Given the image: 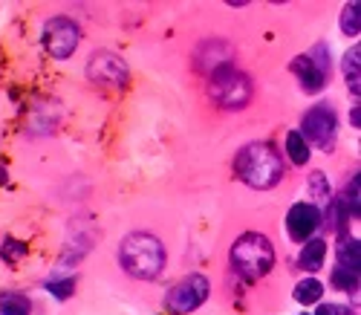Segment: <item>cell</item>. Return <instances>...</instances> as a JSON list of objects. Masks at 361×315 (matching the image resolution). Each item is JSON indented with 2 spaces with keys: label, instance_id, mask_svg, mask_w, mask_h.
Here are the masks:
<instances>
[{
  "label": "cell",
  "instance_id": "26",
  "mask_svg": "<svg viewBox=\"0 0 361 315\" xmlns=\"http://www.w3.org/2000/svg\"><path fill=\"white\" fill-rule=\"evenodd\" d=\"M350 121H353V128H358V124H361V107H358V105H353V113H350Z\"/></svg>",
  "mask_w": 361,
  "mask_h": 315
},
{
  "label": "cell",
  "instance_id": "18",
  "mask_svg": "<svg viewBox=\"0 0 361 315\" xmlns=\"http://www.w3.org/2000/svg\"><path fill=\"white\" fill-rule=\"evenodd\" d=\"M32 304L20 292H0V315H29Z\"/></svg>",
  "mask_w": 361,
  "mask_h": 315
},
{
  "label": "cell",
  "instance_id": "23",
  "mask_svg": "<svg viewBox=\"0 0 361 315\" xmlns=\"http://www.w3.org/2000/svg\"><path fill=\"white\" fill-rule=\"evenodd\" d=\"M338 203H341V208L347 211V217H350V220H355V217H358V174L347 182L344 197H338Z\"/></svg>",
  "mask_w": 361,
  "mask_h": 315
},
{
  "label": "cell",
  "instance_id": "21",
  "mask_svg": "<svg viewBox=\"0 0 361 315\" xmlns=\"http://www.w3.org/2000/svg\"><path fill=\"white\" fill-rule=\"evenodd\" d=\"M47 292H49L52 298H58V301L73 298V292H75V278H73V275H64V278H49V280H47Z\"/></svg>",
  "mask_w": 361,
  "mask_h": 315
},
{
  "label": "cell",
  "instance_id": "3",
  "mask_svg": "<svg viewBox=\"0 0 361 315\" xmlns=\"http://www.w3.org/2000/svg\"><path fill=\"white\" fill-rule=\"evenodd\" d=\"M228 263L243 280L255 283V280H260V278H266L269 272H272L275 246L263 232H243L228 249Z\"/></svg>",
  "mask_w": 361,
  "mask_h": 315
},
{
  "label": "cell",
  "instance_id": "20",
  "mask_svg": "<svg viewBox=\"0 0 361 315\" xmlns=\"http://www.w3.org/2000/svg\"><path fill=\"white\" fill-rule=\"evenodd\" d=\"M310 194L318 203H326V206H329V200H333V185H329V179H326L324 171H312L310 174Z\"/></svg>",
  "mask_w": 361,
  "mask_h": 315
},
{
  "label": "cell",
  "instance_id": "7",
  "mask_svg": "<svg viewBox=\"0 0 361 315\" xmlns=\"http://www.w3.org/2000/svg\"><path fill=\"white\" fill-rule=\"evenodd\" d=\"M41 44L44 49L58 58V61H64L70 58L78 44H81V26L73 20V18H64V15H58V18H49L41 29Z\"/></svg>",
  "mask_w": 361,
  "mask_h": 315
},
{
  "label": "cell",
  "instance_id": "12",
  "mask_svg": "<svg viewBox=\"0 0 361 315\" xmlns=\"http://www.w3.org/2000/svg\"><path fill=\"white\" fill-rule=\"evenodd\" d=\"M324 261H326V240H324V237H312V240H307L304 249H300V255H298L300 269H307V272H318V269H324Z\"/></svg>",
  "mask_w": 361,
  "mask_h": 315
},
{
  "label": "cell",
  "instance_id": "4",
  "mask_svg": "<svg viewBox=\"0 0 361 315\" xmlns=\"http://www.w3.org/2000/svg\"><path fill=\"white\" fill-rule=\"evenodd\" d=\"M208 96L223 110H246L255 99V84L243 70H237L234 64H226L217 73L208 76Z\"/></svg>",
  "mask_w": 361,
  "mask_h": 315
},
{
  "label": "cell",
  "instance_id": "10",
  "mask_svg": "<svg viewBox=\"0 0 361 315\" xmlns=\"http://www.w3.org/2000/svg\"><path fill=\"white\" fill-rule=\"evenodd\" d=\"M226 64H234V47L220 41V38H212V41H205L200 49H197V58H194V67L197 73L202 76H212L217 73L220 67Z\"/></svg>",
  "mask_w": 361,
  "mask_h": 315
},
{
  "label": "cell",
  "instance_id": "2",
  "mask_svg": "<svg viewBox=\"0 0 361 315\" xmlns=\"http://www.w3.org/2000/svg\"><path fill=\"white\" fill-rule=\"evenodd\" d=\"M165 243L150 232H130L118 246V263L136 280H154L165 269Z\"/></svg>",
  "mask_w": 361,
  "mask_h": 315
},
{
  "label": "cell",
  "instance_id": "16",
  "mask_svg": "<svg viewBox=\"0 0 361 315\" xmlns=\"http://www.w3.org/2000/svg\"><path fill=\"white\" fill-rule=\"evenodd\" d=\"M286 156H289V162L292 165H298V168H304V165H310V145H307V139L300 136L298 131H289L286 133Z\"/></svg>",
  "mask_w": 361,
  "mask_h": 315
},
{
  "label": "cell",
  "instance_id": "6",
  "mask_svg": "<svg viewBox=\"0 0 361 315\" xmlns=\"http://www.w3.org/2000/svg\"><path fill=\"white\" fill-rule=\"evenodd\" d=\"M208 295H212V280H208L205 275H200V272H194V275L179 278L168 290L165 309L171 315H188V312H197L208 301Z\"/></svg>",
  "mask_w": 361,
  "mask_h": 315
},
{
  "label": "cell",
  "instance_id": "8",
  "mask_svg": "<svg viewBox=\"0 0 361 315\" xmlns=\"http://www.w3.org/2000/svg\"><path fill=\"white\" fill-rule=\"evenodd\" d=\"M84 73H87V78L93 81V84H99V87H113V90H122V87H128V81H130V70H128V64H125V58L116 55V52H110V49H99V52L90 55Z\"/></svg>",
  "mask_w": 361,
  "mask_h": 315
},
{
  "label": "cell",
  "instance_id": "17",
  "mask_svg": "<svg viewBox=\"0 0 361 315\" xmlns=\"http://www.w3.org/2000/svg\"><path fill=\"white\" fill-rule=\"evenodd\" d=\"M329 283H333V290L338 292H350L355 295L358 292V272L355 269H344V266H333V275H329Z\"/></svg>",
  "mask_w": 361,
  "mask_h": 315
},
{
  "label": "cell",
  "instance_id": "13",
  "mask_svg": "<svg viewBox=\"0 0 361 315\" xmlns=\"http://www.w3.org/2000/svg\"><path fill=\"white\" fill-rule=\"evenodd\" d=\"M358 67H361V47L355 44L347 55H344V61H341V70H344V81H347V90L353 93V99H358V93H361V76H358Z\"/></svg>",
  "mask_w": 361,
  "mask_h": 315
},
{
  "label": "cell",
  "instance_id": "27",
  "mask_svg": "<svg viewBox=\"0 0 361 315\" xmlns=\"http://www.w3.org/2000/svg\"><path fill=\"white\" fill-rule=\"evenodd\" d=\"M6 179H9V174H6V168H4V165H0V188L6 185Z\"/></svg>",
  "mask_w": 361,
  "mask_h": 315
},
{
  "label": "cell",
  "instance_id": "1",
  "mask_svg": "<svg viewBox=\"0 0 361 315\" xmlns=\"http://www.w3.org/2000/svg\"><path fill=\"white\" fill-rule=\"evenodd\" d=\"M234 177L255 188V191H269V188L281 185V179L286 177L283 160H281V150L272 142H249L237 150L234 156Z\"/></svg>",
  "mask_w": 361,
  "mask_h": 315
},
{
  "label": "cell",
  "instance_id": "15",
  "mask_svg": "<svg viewBox=\"0 0 361 315\" xmlns=\"http://www.w3.org/2000/svg\"><path fill=\"white\" fill-rule=\"evenodd\" d=\"M336 263L338 266H344V269H355L358 272V266H361V246H358V237H341L338 240V246H336Z\"/></svg>",
  "mask_w": 361,
  "mask_h": 315
},
{
  "label": "cell",
  "instance_id": "14",
  "mask_svg": "<svg viewBox=\"0 0 361 315\" xmlns=\"http://www.w3.org/2000/svg\"><path fill=\"white\" fill-rule=\"evenodd\" d=\"M324 290H326V287H324L318 278H304V280H298V283H295L292 298H295L298 304H304V307H312V304H321Z\"/></svg>",
  "mask_w": 361,
  "mask_h": 315
},
{
  "label": "cell",
  "instance_id": "28",
  "mask_svg": "<svg viewBox=\"0 0 361 315\" xmlns=\"http://www.w3.org/2000/svg\"><path fill=\"white\" fill-rule=\"evenodd\" d=\"M347 315H358V312H355V309H350V312H347Z\"/></svg>",
  "mask_w": 361,
  "mask_h": 315
},
{
  "label": "cell",
  "instance_id": "19",
  "mask_svg": "<svg viewBox=\"0 0 361 315\" xmlns=\"http://www.w3.org/2000/svg\"><path fill=\"white\" fill-rule=\"evenodd\" d=\"M338 26H341V32L347 38H355L358 35V29H361V4H358V0H353V4L344 6L341 18H338Z\"/></svg>",
  "mask_w": 361,
  "mask_h": 315
},
{
  "label": "cell",
  "instance_id": "22",
  "mask_svg": "<svg viewBox=\"0 0 361 315\" xmlns=\"http://www.w3.org/2000/svg\"><path fill=\"white\" fill-rule=\"evenodd\" d=\"M26 251H29V246L23 240H18V237H4V243H0V258H4L9 266H15Z\"/></svg>",
  "mask_w": 361,
  "mask_h": 315
},
{
  "label": "cell",
  "instance_id": "5",
  "mask_svg": "<svg viewBox=\"0 0 361 315\" xmlns=\"http://www.w3.org/2000/svg\"><path fill=\"white\" fill-rule=\"evenodd\" d=\"M298 133L307 139V145H315L324 153L333 150L336 139H338V116H336L333 105H326V102L312 105L304 113V119H300V131Z\"/></svg>",
  "mask_w": 361,
  "mask_h": 315
},
{
  "label": "cell",
  "instance_id": "25",
  "mask_svg": "<svg viewBox=\"0 0 361 315\" xmlns=\"http://www.w3.org/2000/svg\"><path fill=\"white\" fill-rule=\"evenodd\" d=\"M347 312H350V307H341V304H333V301H326V304L321 301L312 315H347Z\"/></svg>",
  "mask_w": 361,
  "mask_h": 315
},
{
  "label": "cell",
  "instance_id": "11",
  "mask_svg": "<svg viewBox=\"0 0 361 315\" xmlns=\"http://www.w3.org/2000/svg\"><path fill=\"white\" fill-rule=\"evenodd\" d=\"M289 70H292V76L298 78V84H300V90H304V93H321V90L326 87V78H324L321 70L312 64L310 55H295V58L289 61Z\"/></svg>",
  "mask_w": 361,
  "mask_h": 315
},
{
  "label": "cell",
  "instance_id": "29",
  "mask_svg": "<svg viewBox=\"0 0 361 315\" xmlns=\"http://www.w3.org/2000/svg\"><path fill=\"white\" fill-rule=\"evenodd\" d=\"M300 315H307V312H300Z\"/></svg>",
  "mask_w": 361,
  "mask_h": 315
},
{
  "label": "cell",
  "instance_id": "24",
  "mask_svg": "<svg viewBox=\"0 0 361 315\" xmlns=\"http://www.w3.org/2000/svg\"><path fill=\"white\" fill-rule=\"evenodd\" d=\"M307 55L312 58V64L321 70V76L329 81V70H333V61H329V44H324V41H321V44H315Z\"/></svg>",
  "mask_w": 361,
  "mask_h": 315
},
{
  "label": "cell",
  "instance_id": "9",
  "mask_svg": "<svg viewBox=\"0 0 361 315\" xmlns=\"http://www.w3.org/2000/svg\"><path fill=\"white\" fill-rule=\"evenodd\" d=\"M321 223H324V214H321V208L315 203H295L286 211V234L295 243L312 240V234L321 229Z\"/></svg>",
  "mask_w": 361,
  "mask_h": 315
}]
</instances>
